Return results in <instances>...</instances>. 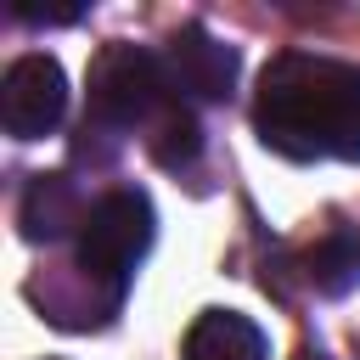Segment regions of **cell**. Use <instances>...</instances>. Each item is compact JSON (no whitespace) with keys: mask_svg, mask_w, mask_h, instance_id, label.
I'll return each instance as SVG.
<instances>
[{"mask_svg":"<svg viewBox=\"0 0 360 360\" xmlns=\"http://www.w3.org/2000/svg\"><path fill=\"white\" fill-rule=\"evenodd\" d=\"M17 17L22 22H79L84 6H28V0H17Z\"/></svg>","mask_w":360,"mask_h":360,"instance_id":"cell-10","label":"cell"},{"mask_svg":"<svg viewBox=\"0 0 360 360\" xmlns=\"http://www.w3.org/2000/svg\"><path fill=\"white\" fill-rule=\"evenodd\" d=\"M360 112V68L309 56V51H281L259 73L253 96V129L276 158L315 163V158H343Z\"/></svg>","mask_w":360,"mask_h":360,"instance_id":"cell-1","label":"cell"},{"mask_svg":"<svg viewBox=\"0 0 360 360\" xmlns=\"http://www.w3.org/2000/svg\"><path fill=\"white\" fill-rule=\"evenodd\" d=\"M146 152H152L158 169H186V163H197V152H202V124H197L186 107L169 101V107L158 112L152 135H146Z\"/></svg>","mask_w":360,"mask_h":360,"instance_id":"cell-9","label":"cell"},{"mask_svg":"<svg viewBox=\"0 0 360 360\" xmlns=\"http://www.w3.org/2000/svg\"><path fill=\"white\" fill-rule=\"evenodd\" d=\"M169 68L163 56H152L146 45H101L96 62H90V84H84V124H101V129H135L146 118H158L169 107Z\"/></svg>","mask_w":360,"mask_h":360,"instance_id":"cell-2","label":"cell"},{"mask_svg":"<svg viewBox=\"0 0 360 360\" xmlns=\"http://www.w3.org/2000/svg\"><path fill=\"white\" fill-rule=\"evenodd\" d=\"M304 281L326 298H343L360 287V231H332L304 253Z\"/></svg>","mask_w":360,"mask_h":360,"instance_id":"cell-8","label":"cell"},{"mask_svg":"<svg viewBox=\"0 0 360 360\" xmlns=\"http://www.w3.org/2000/svg\"><path fill=\"white\" fill-rule=\"evenodd\" d=\"M343 163H360V112H354V135H349V152H343Z\"/></svg>","mask_w":360,"mask_h":360,"instance_id":"cell-11","label":"cell"},{"mask_svg":"<svg viewBox=\"0 0 360 360\" xmlns=\"http://www.w3.org/2000/svg\"><path fill=\"white\" fill-rule=\"evenodd\" d=\"M62 112H68V73H62V62L45 56V51L17 56L6 68V79H0V124H6V135L39 141V135H51L62 124Z\"/></svg>","mask_w":360,"mask_h":360,"instance_id":"cell-4","label":"cell"},{"mask_svg":"<svg viewBox=\"0 0 360 360\" xmlns=\"http://www.w3.org/2000/svg\"><path fill=\"white\" fill-rule=\"evenodd\" d=\"M152 248V202L135 186H118L107 197L90 202L84 225H79V270L84 281H101L112 298L124 292V281L135 276V264Z\"/></svg>","mask_w":360,"mask_h":360,"instance_id":"cell-3","label":"cell"},{"mask_svg":"<svg viewBox=\"0 0 360 360\" xmlns=\"http://www.w3.org/2000/svg\"><path fill=\"white\" fill-rule=\"evenodd\" d=\"M84 197L68 174H34L22 186V202H17V225L28 242H62L84 225Z\"/></svg>","mask_w":360,"mask_h":360,"instance_id":"cell-6","label":"cell"},{"mask_svg":"<svg viewBox=\"0 0 360 360\" xmlns=\"http://www.w3.org/2000/svg\"><path fill=\"white\" fill-rule=\"evenodd\" d=\"M298 360H326V354H315V349H304V354H298Z\"/></svg>","mask_w":360,"mask_h":360,"instance_id":"cell-12","label":"cell"},{"mask_svg":"<svg viewBox=\"0 0 360 360\" xmlns=\"http://www.w3.org/2000/svg\"><path fill=\"white\" fill-rule=\"evenodd\" d=\"M180 354L186 360H264V332L236 309H202Z\"/></svg>","mask_w":360,"mask_h":360,"instance_id":"cell-7","label":"cell"},{"mask_svg":"<svg viewBox=\"0 0 360 360\" xmlns=\"http://www.w3.org/2000/svg\"><path fill=\"white\" fill-rule=\"evenodd\" d=\"M163 68H169V84H174V90H186V96H197V101H225L242 62H236V51L219 45L202 22H186V28L169 39Z\"/></svg>","mask_w":360,"mask_h":360,"instance_id":"cell-5","label":"cell"}]
</instances>
